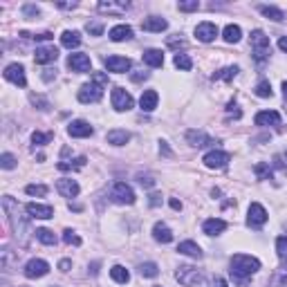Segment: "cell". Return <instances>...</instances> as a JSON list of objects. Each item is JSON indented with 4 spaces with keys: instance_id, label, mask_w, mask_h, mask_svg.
<instances>
[{
    "instance_id": "cell-39",
    "label": "cell",
    "mask_w": 287,
    "mask_h": 287,
    "mask_svg": "<svg viewBox=\"0 0 287 287\" xmlns=\"http://www.w3.org/2000/svg\"><path fill=\"white\" fill-rule=\"evenodd\" d=\"M173 63H175V67H179V70H191V67H193V61H191L187 54H179V52L175 54Z\"/></svg>"
},
{
    "instance_id": "cell-9",
    "label": "cell",
    "mask_w": 287,
    "mask_h": 287,
    "mask_svg": "<svg viewBox=\"0 0 287 287\" xmlns=\"http://www.w3.org/2000/svg\"><path fill=\"white\" fill-rule=\"evenodd\" d=\"M5 79H7V81H11L14 86H20V88H25V86H27L25 67L18 65V63H11V65L5 67Z\"/></svg>"
},
{
    "instance_id": "cell-42",
    "label": "cell",
    "mask_w": 287,
    "mask_h": 287,
    "mask_svg": "<svg viewBox=\"0 0 287 287\" xmlns=\"http://www.w3.org/2000/svg\"><path fill=\"white\" fill-rule=\"evenodd\" d=\"M276 254L280 260H287V236H280L276 240Z\"/></svg>"
},
{
    "instance_id": "cell-35",
    "label": "cell",
    "mask_w": 287,
    "mask_h": 287,
    "mask_svg": "<svg viewBox=\"0 0 287 287\" xmlns=\"http://www.w3.org/2000/svg\"><path fill=\"white\" fill-rule=\"evenodd\" d=\"M272 287H287V265L278 267L272 278Z\"/></svg>"
},
{
    "instance_id": "cell-2",
    "label": "cell",
    "mask_w": 287,
    "mask_h": 287,
    "mask_svg": "<svg viewBox=\"0 0 287 287\" xmlns=\"http://www.w3.org/2000/svg\"><path fill=\"white\" fill-rule=\"evenodd\" d=\"M3 209L5 213H7V222L11 224V229H14V233H16V238H22V243H25V231H30V227H27V220L25 218H20V213H18V202H16L14 198H9V195H5L3 198Z\"/></svg>"
},
{
    "instance_id": "cell-17",
    "label": "cell",
    "mask_w": 287,
    "mask_h": 287,
    "mask_svg": "<svg viewBox=\"0 0 287 287\" xmlns=\"http://www.w3.org/2000/svg\"><path fill=\"white\" fill-rule=\"evenodd\" d=\"M25 211L30 213L32 218H38V220H49V218H54V209L49 204H36V202H30V204L25 206Z\"/></svg>"
},
{
    "instance_id": "cell-33",
    "label": "cell",
    "mask_w": 287,
    "mask_h": 287,
    "mask_svg": "<svg viewBox=\"0 0 287 287\" xmlns=\"http://www.w3.org/2000/svg\"><path fill=\"white\" fill-rule=\"evenodd\" d=\"M86 157H76V160H70V162H59L56 164V168L59 171H79V168H83L86 166Z\"/></svg>"
},
{
    "instance_id": "cell-47",
    "label": "cell",
    "mask_w": 287,
    "mask_h": 287,
    "mask_svg": "<svg viewBox=\"0 0 287 287\" xmlns=\"http://www.w3.org/2000/svg\"><path fill=\"white\" fill-rule=\"evenodd\" d=\"M177 7H179V11H198L200 3H198V0H189V3H179Z\"/></svg>"
},
{
    "instance_id": "cell-34",
    "label": "cell",
    "mask_w": 287,
    "mask_h": 287,
    "mask_svg": "<svg viewBox=\"0 0 287 287\" xmlns=\"http://www.w3.org/2000/svg\"><path fill=\"white\" fill-rule=\"evenodd\" d=\"M260 14L267 16V18H272V20H276V22H280V20L285 18L283 11L276 9V7H269V5H263V7H260Z\"/></svg>"
},
{
    "instance_id": "cell-31",
    "label": "cell",
    "mask_w": 287,
    "mask_h": 287,
    "mask_svg": "<svg viewBox=\"0 0 287 287\" xmlns=\"http://www.w3.org/2000/svg\"><path fill=\"white\" fill-rule=\"evenodd\" d=\"M61 43H63V47H67V49L79 47V45H81V34H79V32H63Z\"/></svg>"
},
{
    "instance_id": "cell-4",
    "label": "cell",
    "mask_w": 287,
    "mask_h": 287,
    "mask_svg": "<svg viewBox=\"0 0 287 287\" xmlns=\"http://www.w3.org/2000/svg\"><path fill=\"white\" fill-rule=\"evenodd\" d=\"M175 278H177V283L184 285V287H195V285L202 283V274L191 265H179L177 272H175Z\"/></svg>"
},
{
    "instance_id": "cell-19",
    "label": "cell",
    "mask_w": 287,
    "mask_h": 287,
    "mask_svg": "<svg viewBox=\"0 0 287 287\" xmlns=\"http://www.w3.org/2000/svg\"><path fill=\"white\" fill-rule=\"evenodd\" d=\"M94 131H92V126H90L88 121H72L70 126H67V135H70V137H90V135H92Z\"/></svg>"
},
{
    "instance_id": "cell-59",
    "label": "cell",
    "mask_w": 287,
    "mask_h": 287,
    "mask_svg": "<svg viewBox=\"0 0 287 287\" xmlns=\"http://www.w3.org/2000/svg\"><path fill=\"white\" fill-rule=\"evenodd\" d=\"M148 74H146V72H135L133 74V81H142V79H146Z\"/></svg>"
},
{
    "instance_id": "cell-62",
    "label": "cell",
    "mask_w": 287,
    "mask_h": 287,
    "mask_svg": "<svg viewBox=\"0 0 287 287\" xmlns=\"http://www.w3.org/2000/svg\"><path fill=\"white\" fill-rule=\"evenodd\" d=\"M283 94H285V97H287V81L283 83Z\"/></svg>"
},
{
    "instance_id": "cell-29",
    "label": "cell",
    "mask_w": 287,
    "mask_h": 287,
    "mask_svg": "<svg viewBox=\"0 0 287 287\" xmlns=\"http://www.w3.org/2000/svg\"><path fill=\"white\" fill-rule=\"evenodd\" d=\"M106 142L112 144V146H123L131 142V133L128 131H110L106 135Z\"/></svg>"
},
{
    "instance_id": "cell-46",
    "label": "cell",
    "mask_w": 287,
    "mask_h": 287,
    "mask_svg": "<svg viewBox=\"0 0 287 287\" xmlns=\"http://www.w3.org/2000/svg\"><path fill=\"white\" fill-rule=\"evenodd\" d=\"M49 139H52V133H34V135H32V142L36 144V146L47 144Z\"/></svg>"
},
{
    "instance_id": "cell-22",
    "label": "cell",
    "mask_w": 287,
    "mask_h": 287,
    "mask_svg": "<svg viewBox=\"0 0 287 287\" xmlns=\"http://www.w3.org/2000/svg\"><path fill=\"white\" fill-rule=\"evenodd\" d=\"M187 139L191 146H198V148H202V146H211L216 144L213 142V137H209V135H204L202 131H189L187 133Z\"/></svg>"
},
{
    "instance_id": "cell-50",
    "label": "cell",
    "mask_w": 287,
    "mask_h": 287,
    "mask_svg": "<svg viewBox=\"0 0 287 287\" xmlns=\"http://www.w3.org/2000/svg\"><path fill=\"white\" fill-rule=\"evenodd\" d=\"M32 103H34V106H41V110H47V108H49L47 101H45L43 97H38V94H32Z\"/></svg>"
},
{
    "instance_id": "cell-18",
    "label": "cell",
    "mask_w": 287,
    "mask_h": 287,
    "mask_svg": "<svg viewBox=\"0 0 287 287\" xmlns=\"http://www.w3.org/2000/svg\"><path fill=\"white\" fill-rule=\"evenodd\" d=\"M56 191H59L63 198H76L79 184H76V179H72V177H61L59 182H56Z\"/></svg>"
},
{
    "instance_id": "cell-64",
    "label": "cell",
    "mask_w": 287,
    "mask_h": 287,
    "mask_svg": "<svg viewBox=\"0 0 287 287\" xmlns=\"http://www.w3.org/2000/svg\"><path fill=\"white\" fill-rule=\"evenodd\" d=\"M49 287H54V285H49Z\"/></svg>"
},
{
    "instance_id": "cell-10",
    "label": "cell",
    "mask_w": 287,
    "mask_h": 287,
    "mask_svg": "<svg viewBox=\"0 0 287 287\" xmlns=\"http://www.w3.org/2000/svg\"><path fill=\"white\" fill-rule=\"evenodd\" d=\"M229 160L231 157H229V153H224V150H209L202 162H204L206 168H224L229 164Z\"/></svg>"
},
{
    "instance_id": "cell-1",
    "label": "cell",
    "mask_w": 287,
    "mask_h": 287,
    "mask_svg": "<svg viewBox=\"0 0 287 287\" xmlns=\"http://www.w3.org/2000/svg\"><path fill=\"white\" fill-rule=\"evenodd\" d=\"M231 269V276L236 278V280H247V278H251L254 274L260 269V260L258 258H254V256H247V254H236L233 258H231V265H229Z\"/></svg>"
},
{
    "instance_id": "cell-38",
    "label": "cell",
    "mask_w": 287,
    "mask_h": 287,
    "mask_svg": "<svg viewBox=\"0 0 287 287\" xmlns=\"http://www.w3.org/2000/svg\"><path fill=\"white\" fill-rule=\"evenodd\" d=\"M254 92H256L260 99H269V97L274 94V92H272V83H269V81H260V83L256 86Z\"/></svg>"
},
{
    "instance_id": "cell-60",
    "label": "cell",
    "mask_w": 287,
    "mask_h": 287,
    "mask_svg": "<svg viewBox=\"0 0 287 287\" xmlns=\"http://www.w3.org/2000/svg\"><path fill=\"white\" fill-rule=\"evenodd\" d=\"M59 7H61V9H74L76 3H59Z\"/></svg>"
},
{
    "instance_id": "cell-24",
    "label": "cell",
    "mask_w": 287,
    "mask_h": 287,
    "mask_svg": "<svg viewBox=\"0 0 287 287\" xmlns=\"http://www.w3.org/2000/svg\"><path fill=\"white\" fill-rule=\"evenodd\" d=\"M202 229H204L206 236H218V233H222L224 229H227V222L220 220V218H209V220H204Z\"/></svg>"
},
{
    "instance_id": "cell-40",
    "label": "cell",
    "mask_w": 287,
    "mask_h": 287,
    "mask_svg": "<svg viewBox=\"0 0 287 287\" xmlns=\"http://www.w3.org/2000/svg\"><path fill=\"white\" fill-rule=\"evenodd\" d=\"M236 74H238V67L231 65V67H224V70H220L213 79H222V81H233Z\"/></svg>"
},
{
    "instance_id": "cell-13",
    "label": "cell",
    "mask_w": 287,
    "mask_h": 287,
    "mask_svg": "<svg viewBox=\"0 0 287 287\" xmlns=\"http://www.w3.org/2000/svg\"><path fill=\"white\" fill-rule=\"evenodd\" d=\"M106 67H108V72H115V74H123V72L131 70V59L112 54V56H108V59H106Z\"/></svg>"
},
{
    "instance_id": "cell-30",
    "label": "cell",
    "mask_w": 287,
    "mask_h": 287,
    "mask_svg": "<svg viewBox=\"0 0 287 287\" xmlns=\"http://www.w3.org/2000/svg\"><path fill=\"white\" fill-rule=\"evenodd\" d=\"M110 276L115 283H121V285H126L128 280H131V272H128L126 267H121V265H115L110 269Z\"/></svg>"
},
{
    "instance_id": "cell-41",
    "label": "cell",
    "mask_w": 287,
    "mask_h": 287,
    "mask_svg": "<svg viewBox=\"0 0 287 287\" xmlns=\"http://www.w3.org/2000/svg\"><path fill=\"white\" fill-rule=\"evenodd\" d=\"M256 175L258 179H272V168H269V164H265V162H260V164H256Z\"/></svg>"
},
{
    "instance_id": "cell-3",
    "label": "cell",
    "mask_w": 287,
    "mask_h": 287,
    "mask_svg": "<svg viewBox=\"0 0 287 287\" xmlns=\"http://www.w3.org/2000/svg\"><path fill=\"white\" fill-rule=\"evenodd\" d=\"M251 54H254V59L258 63L267 61L269 54H272V43H269V36H265L263 30L251 32Z\"/></svg>"
},
{
    "instance_id": "cell-23",
    "label": "cell",
    "mask_w": 287,
    "mask_h": 287,
    "mask_svg": "<svg viewBox=\"0 0 287 287\" xmlns=\"http://www.w3.org/2000/svg\"><path fill=\"white\" fill-rule=\"evenodd\" d=\"M108 36H110V41H115V43L128 41V38H133V27H128V25H115L108 32Z\"/></svg>"
},
{
    "instance_id": "cell-11",
    "label": "cell",
    "mask_w": 287,
    "mask_h": 287,
    "mask_svg": "<svg viewBox=\"0 0 287 287\" xmlns=\"http://www.w3.org/2000/svg\"><path fill=\"white\" fill-rule=\"evenodd\" d=\"M67 67H70L72 72H90V67H92V61H90L88 54H70L67 56Z\"/></svg>"
},
{
    "instance_id": "cell-14",
    "label": "cell",
    "mask_w": 287,
    "mask_h": 287,
    "mask_svg": "<svg viewBox=\"0 0 287 287\" xmlns=\"http://www.w3.org/2000/svg\"><path fill=\"white\" fill-rule=\"evenodd\" d=\"M56 59H59V49H56L54 45H47V47H36V52H34V61H36L38 65L54 63Z\"/></svg>"
},
{
    "instance_id": "cell-37",
    "label": "cell",
    "mask_w": 287,
    "mask_h": 287,
    "mask_svg": "<svg viewBox=\"0 0 287 287\" xmlns=\"http://www.w3.org/2000/svg\"><path fill=\"white\" fill-rule=\"evenodd\" d=\"M139 274L146 278H155L157 274H160V267H157L155 263H144V265H139Z\"/></svg>"
},
{
    "instance_id": "cell-45",
    "label": "cell",
    "mask_w": 287,
    "mask_h": 287,
    "mask_svg": "<svg viewBox=\"0 0 287 287\" xmlns=\"http://www.w3.org/2000/svg\"><path fill=\"white\" fill-rule=\"evenodd\" d=\"M0 166L5 168V171H9V168L16 166V157L11 153H3V157H0Z\"/></svg>"
},
{
    "instance_id": "cell-57",
    "label": "cell",
    "mask_w": 287,
    "mask_h": 287,
    "mask_svg": "<svg viewBox=\"0 0 287 287\" xmlns=\"http://www.w3.org/2000/svg\"><path fill=\"white\" fill-rule=\"evenodd\" d=\"M70 267H72V263H70V260H61V263H59V269H61V272H67Z\"/></svg>"
},
{
    "instance_id": "cell-53",
    "label": "cell",
    "mask_w": 287,
    "mask_h": 287,
    "mask_svg": "<svg viewBox=\"0 0 287 287\" xmlns=\"http://www.w3.org/2000/svg\"><path fill=\"white\" fill-rule=\"evenodd\" d=\"M34 41H49V38H54L52 32H41V34H34Z\"/></svg>"
},
{
    "instance_id": "cell-54",
    "label": "cell",
    "mask_w": 287,
    "mask_h": 287,
    "mask_svg": "<svg viewBox=\"0 0 287 287\" xmlns=\"http://www.w3.org/2000/svg\"><path fill=\"white\" fill-rule=\"evenodd\" d=\"M148 204L150 206H160L162 204V195L160 193H150L148 195Z\"/></svg>"
},
{
    "instance_id": "cell-36",
    "label": "cell",
    "mask_w": 287,
    "mask_h": 287,
    "mask_svg": "<svg viewBox=\"0 0 287 287\" xmlns=\"http://www.w3.org/2000/svg\"><path fill=\"white\" fill-rule=\"evenodd\" d=\"M36 238L41 240L43 245H56V236H54V231H49V229H36Z\"/></svg>"
},
{
    "instance_id": "cell-48",
    "label": "cell",
    "mask_w": 287,
    "mask_h": 287,
    "mask_svg": "<svg viewBox=\"0 0 287 287\" xmlns=\"http://www.w3.org/2000/svg\"><path fill=\"white\" fill-rule=\"evenodd\" d=\"M92 83H97V86H108V74H106V72H94L92 74Z\"/></svg>"
},
{
    "instance_id": "cell-15",
    "label": "cell",
    "mask_w": 287,
    "mask_h": 287,
    "mask_svg": "<svg viewBox=\"0 0 287 287\" xmlns=\"http://www.w3.org/2000/svg\"><path fill=\"white\" fill-rule=\"evenodd\" d=\"M131 7V5L126 3V0H119V3H112V0H101V3L97 5V9L101 11V14H112V16H121V14H126V9Z\"/></svg>"
},
{
    "instance_id": "cell-49",
    "label": "cell",
    "mask_w": 287,
    "mask_h": 287,
    "mask_svg": "<svg viewBox=\"0 0 287 287\" xmlns=\"http://www.w3.org/2000/svg\"><path fill=\"white\" fill-rule=\"evenodd\" d=\"M86 30L92 34V36H101V34H103V25H101V22H88Z\"/></svg>"
},
{
    "instance_id": "cell-55",
    "label": "cell",
    "mask_w": 287,
    "mask_h": 287,
    "mask_svg": "<svg viewBox=\"0 0 287 287\" xmlns=\"http://www.w3.org/2000/svg\"><path fill=\"white\" fill-rule=\"evenodd\" d=\"M22 14L25 16H38V7H34V5H25V7H22Z\"/></svg>"
},
{
    "instance_id": "cell-12",
    "label": "cell",
    "mask_w": 287,
    "mask_h": 287,
    "mask_svg": "<svg viewBox=\"0 0 287 287\" xmlns=\"http://www.w3.org/2000/svg\"><path fill=\"white\" fill-rule=\"evenodd\" d=\"M47 272H49V265L45 260H41V258H32V260L25 265V276L27 278H43Z\"/></svg>"
},
{
    "instance_id": "cell-5",
    "label": "cell",
    "mask_w": 287,
    "mask_h": 287,
    "mask_svg": "<svg viewBox=\"0 0 287 287\" xmlns=\"http://www.w3.org/2000/svg\"><path fill=\"white\" fill-rule=\"evenodd\" d=\"M110 198L117 202V204H133L135 202V191L128 187L126 182H115L110 189Z\"/></svg>"
},
{
    "instance_id": "cell-43",
    "label": "cell",
    "mask_w": 287,
    "mask_h": 287,
    "mask_svg": "<svg viewBox=\"0 0 287 287\" xmlns=\"http://www.w3.org/2000/svg\"><path fill=\"white\" fill-rule=\"evenodd\" d=\"M63 243H65V245H74V247H79V245H81V238H79V236H76L74 231H72V229H65V231H63Z\"/></svg>"
},
{
    "instance_id": "cell-26",
    "label": "cell",
    "mask_w": 287,
    "mask_h": 287,
    "mask_svg": "<svg viewBox=\"0 0 287 287\" xmlns=\"http://www.w3.org/2000/svg\"><path fill=\"white\" fill-rule=\"evenodd\" d=\"M153 238L157 240V243L166 245V243H171V240H173V231L166 227L164 222H157L155 227H153Z\"/></svg>"
},
{
    "instance_id": "cell-28",
    "label": "cell",
    "mask_w": 287,
    "mask_h": 287,
    "mask_svg": "<svg viewBox=\"0 0 287 287\" xmlns=\"http://www.w3.org/2000/svg\"><path fill=\"white\" fill-rule=\"evenodd\" d=\"M177 251H179V254H184V256H191V258H202L200 245H195L193 240H184V243H179Z\"/></svg>"
},
{
    "instance_id": "cell-56",
    "label": "cell",
    "mask_w": 287,
    "mask_h": 287,
    "mask_svg": "<svg viewBox=\"0 0 287 287\" xmlns=\"http://www.w3.org/2000/svg\"><path fill=\"white\" fill-rule=\"evenodd\" d=\"M209 285H211V287H227V280L220 278V276H216V278L209 280Z\"/></svg>"
},
{
    "instance_id": "cell-58",
    "label": "cell",
    "mask_w": 287,
    "mask_h": 287,
    "mask_svg": "<svg viewBox=\"0 0 287 287\" xmlns=\"http://www.w3.org/2000/svg\"><path fill=\"white\" fill-rule=\"evenodd\" d=\"M278 47L283 49V52L287 54V36H280V41H278Z\"/></svg>"
},
{
    "instance_id": "cell-63",
    "label": "cell",
    "mask_w": 287,
    "mask_h": 287,
    "mask_svg": "<svg viewBox=\"0 0 287 287\" xmlns=\"http://www.w3.org/2000/svg\"><path fill=\"white\" fill-rule=\"evenodd\" d=\"M285 160H287V150H285Z\"/></svg>"
},
{
    "instance_id": "cell-52",
    "label": "cell",
    "mask_w": 287,
    "mask_h": 287,
    "mask_svg": "<svg viewBox=\"0 0 287 287\" xmlns=\"http://www.w3.org/2000/svg\"><path fill=\"white\" fill-rule=\"evenodd\" d=\"M139 184H142V187H146V189H150L155 184V179L150 177V175H139Z\"/></svg>"
},
{
    "instance_id": "cell-32",
    "label": "cell",
    "mask_w": 287,
    "mask_h": 287,
    "mask_svg": "<svg viewBox=\"0 0 287 287\" xmlns=\"http://www.w3.org/2000/svg\"><path fill=\"white\" fill-rule=\"evenodd\" d=\"M222 36H224V41L227 43H238L240 38H243V30H240L238 25H227L224 27V32H222Z\"/></svg>"
},
{
    "instance_id": "cell-25",
    "label": "cell",
    "mask_w": 287,
    "mask_h": 287,
    "mask_svg": "<svg viewBox=\"0 0 287 287\" xmlns=\"http://www.w3.org/2000/svg\"><path fill=\"white\" fill-rule=\"evenodd\" d=\"M144 63L150 65V67H162L164 65V52L162 49H146V52L142 54Z\"/></svg>"
},
{
    "instance_id": "cell-8",
    "label": "cell",
    "mask_w": 287,
    "mask_h": 287,
    "mask_svg": "<svg viewBox=\"0 0 287 287\" xmlns=\"http://www.w3.org/2000/svg\"><path fill=\"white\" fill-rule=\"evenodd\" d=\"M267 222V211L263 204L258 202H251L249 204V211H247V224L249 227H263Z\"/></svg>"
},
{
    "instance_id": "cell-7",
    "label": "cell",
    "mask_w": 287,
    "mask_h": 287,
    "mask_svg": "<svg viewBox=\"0 0 287 287\" xmlns=\"http://www.w3.org/2000/svg\"><path fill=\"white\" fill-rule=\"evenodd\" d=\"M133 103H135V101L131 97V92H126L123 88H115V90H112V108H115L117 112L131 110Z\"/></svg>"
},
{
    "instance_id": "cell-27",
    "label": "cell",
    "mask_w": 287,
    "mask_h": 287,
    "mask_svg": "<svg viewBox=\"0 0 287 287\" xmlns=\"http://www.w3.org/2000/svg\"><path fill=\"white\" fill-rule=\"evenodd\" d=\"M168 27V22L164 18H160V16H150V18H146L142 22V30L144 32H164Z\"/></svg>"
},
{
    "instance_id": "cell-20",
    "label": "cell",
    "mask_w": 287,
    "mask_h": 287,
    "mask_svg": "<svg viewBox=\"0 0 287 287\" xmlns=\"http://www.w3.org/2000/svg\"><path fill=\"white\" fill-rule=\"evenodd\" d=\"M256 126H278L280 123V115L276 110H263L256 115Z\"/></svg>"
},
{
    "instance_id": "cell-61",
    "label": "cell",
    "mask_w": 287,
    "mask_h": 287,
    "mask_svg": "<svg viewBox=\"0 0 287 287\" xmlns=\"http://www.w3.org/2000/svg\"><path fill=\"white\" fill-rule=\"evenodd\" d=\"M171 206H173V209H175V211H179V209H182V202L173 198V200H171Z\"/></svg>"
},
{
    "instance_id": "cell-51",
    "label": "cell",
    "mask_w": 287,
    "mask_h": 287,
    "mask_svg": "<svg viewBox=\"0 0 287 287\" xmlns=\"http://www.w3.org/2000/svg\"><path fill=\"white\" fill-rule=\"evenodd\" d=\"M227 112H229V115H233L236 119H240V117H243V112L238 110V106H236V101H231V103L227 106Z\"/></svg>"
},
{
    "instance_id": "cell-16",
    "label": "cell",
    "mask_w": 287,
    "mask_h": 287,
    "mask_svg": "<svg viewBox=\"0 0 287 287\" xmlns=\"http://www.w3.org/2000/svg\"><path fill=\"white\" fill-rule=\"evenodd\" d=\"M216 36H218L216 22H200V25L195 27V38H198V41H202V43L216 41Z\"/></svg>"
},
{
    "instance_id": "cell-6",
    "label": "cell",
    "mask_w": 287,
    "mask_h": 287,
    "mask_svg": "<svg viewBox=\"0 0 287 287\" xmlns=\"http://www.w3.org/2000/svg\"><path fill=\"white\" fill-rule=\"evenodd\" d=\"M101 97H103V88L92 81L81 86V90H79V101L81 103H97V101H101Z\"/></svg>"
},
{
    "instance_id": "cell-44",
    "label": "cell",
    "mask_w": 287,
    "mask_h": 287,
    "mask_svg": "<svg viewBox=\"0 0 287 287\" xmlns=\"http://www.w3.org/2000/svg\"><path fill=\"white\" fill-rule=\"evenodd\" d=\"M30 195H38V198H43V195H47V187H43V184H30V187L25 189Z\"/></svg>"
},
{
    "instance_id": "cell-21",
    "label": "cell",
    "mask_w": 287,
    "mask_h": 287,
    "mask_svg": "<svg viewBox=\"0 0 287 287\" xmlns=\"http://www.w3.org/2000/svg\"><path fill=\"white\" fill-rule=\"evenodd\" d=\"M157 101H160V94H157L155 90H146V92H142L139 106H142L144 112H153L157 108Z\"/></svg>"
}]
</instances>
